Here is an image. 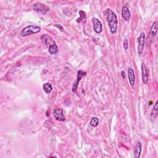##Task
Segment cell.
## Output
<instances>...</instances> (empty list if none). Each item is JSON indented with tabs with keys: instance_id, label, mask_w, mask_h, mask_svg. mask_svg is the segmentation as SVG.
I'll use <instances>...</instances> for the list:
<instances>
[{
	"instance_id": "19",
	"label": "cell",
	"mask_w": 158,
	"mask_h": 158,
	"mask_svg": "<svg viewBox=\"0 0 158 158\" xmlns=\"http://www.w3.org/2000/svg\"><path fill=\"white\" fill-rule=\"evenodd\" d=\"M54 26H55V27H58V28L61 30V31H62V32H63V30H64V28H63V27L62 26V25L56 24L54 25Z\"/></svg>"
},
{
	"instance_id": "16",
	"label": "cell",
	"mask_w": 158,
	"mask_h": 158,
	"mask_svg": "<svg viewBox=\"0 0 158 158\" xmlns=\"http://www.w3.org/2000/svg\"><path fill=\"white\" fill-rule=\"evenodd\" d=\"M90 124L92 126L96 127L99 124V118L97 117H94L91 118V120L90 122Z\"/></svg>"
},
{
	"instance_id": "20",
	"label": "cell",
	"mask_w": 158,
	"mask_h": 158,
	"mask_svg": "<svg viewBox=\"0 0 158 158\" xmlns=\"http://www.w3.org/2000/svg\"><path fill=\"white\" fill-rule=\"evenodd\" d=\"M121 76H122V78H123V79H124H124L125 78V72H124V71H122L121 72Z\"/></svg>"
},
{
	"instance_id": "18",
	"label": "cell",
	"mask_w": 158,
	"mask_h": 158,
	"mask_svg": "<svg viewBox=\"0 0 158 158\" xmlns=\"http://www.w3.org/2000/svg\"><path fill=\"white\" fill-rule=\"evenodd\" d=\"M123 47H124L125 50H127L129 49V43L127 39H125V40L124 41V43H123Z\"/></svg>"
},
{
	"instance_id": "1",
	"label": "cell",
	"mask_w": 158,
	"mask_h": 158,
	"mask_svg": "<svg viewBox=\"0 0 158 158\" xmlns=\"http://www.w3.org/2000/svg\"><path fill=\"white\" fill-rule=\"evenodd\" d=\"M105 14H106V19L108 22L111 33L115 34L117 32L118 25V19L116 14L111 9H107L105 11Z\"/></svg>"
},
{
	"instance_id": "12",
	"label": "cell",
	"mask_w": 158,
	"mask_h": 158,
	"mask_svg": "<svg viewBox=\"0 0 158 158\" xmlns=\"http://www.w3.org/2000/svg\"><path fill=\"white\" fill-rule=\"evenodd\" d=\"M122 17L126 21L129 20L130 18V12L127 6H124L122 9Z\"/></svg>"
},
{
	"instance_id": "14",
	"label": "cell",
	"mask_w": 158,
	"mask_h": 158,
	"mask_svg": "<svg viewBox=\"0 0 158 158\" xmlns=\"http://www.w3.org/2000/svg\"><path fill=\"white\" fill-rule=\"evenodd\" d=\"M43 89L46 94H50L52 90V86L50 83H45L43 85Z\"/></svg>"
},
{
	"instance_id": "2",
	"label": "cell",
	"mask_w": 158,
	"mask_h": 158,
	"mask_svg": "<svg viewBox=\"0 0 158 158\" xmlns=\"http://www.w3.org/2000/svg\"><path fill=\"white\" fill-rule=\"evenodd\" d=\"M41 40L45 44L46 46L48 47L49 52L52 54H56L58 51V46L56 45L54 40L47 34H43L41 37Z\"/></svg>"
},
{
	"instance_id": "13",
	"label": "cell",
	"mask_w": 158,
	"mask_h": 158,
	"mask_svg": "<svg viewBox=\"0 0 158 158\" xmlns=\"http://www.w3.org/2000/svg\"><path fill=\"white\" fill-rule=\"evenodd\" d=\"M157 22H153L151 27V30H150V35L151 36L154 37L156 36V35L157 34Z\"/></svg>"
},
{
	"instance_id": "11",
	"label": "cell",
	"mask_w": 158,
	"mask_h": 158,
	"mask_svg": "<svg viewBox=\"0 0 158 158\" xmlns=\"http://www.w3.org/2000/svg\"><path fill=\"white\" fill-rule=\"evenodd\" d=\"M128 77H129V80L131 86H134L135 85V73L134 71L132 68H129L128 69Z\"/></svg>"
},
{
	"instance_id": "4",
	"label": "cell",
	"mask_w": 158,
	"mask_h": 158,
	"mask_svg": "<svg viewBox=\"0 0 158 158\" xmlns=\"http://www.w3.org/2000/svg\"><path fill=\"white\" fill-rule=\"evenodd\" d=\"M144 43H145V35L143 32H142L138 38V52L139 55H141L143 53Z\"/></svg>"
},
{
	"instance_id": "3",
	"label": "cell",
	"mask_w": 158,
	"mask_h": 158,
	"mask_svg": "<svg viewBox=\"0 0 158 158\" xmlns=\"http://www.w3.org/2000/svg\"><path fill=\"white\" fill-rule=\"evenodd\" d=\"M41 27L38 25H30L24 28L21 31V35L22 37H27L32 34L37 33L40 32Z\"/></svg>"
},
{
	"instance_id": "10",
	"label": "cell",
	"mask_w": 158,
	"mask_h": 158,
	"mask_svg": "<svg viewBox=\"0 0 158 158\" xmlns=\"http://www.w3.org/2000/svg\"><path fill=\"white\" fill-rule=\"evenodd\" d=\"M142 151V144L140 142H138L135 144L134 148V157L135 158H139L141 155Z\"/></svg>"
},
{
	"instance_id": "17",
	"label": "cell",
	"mask_w": 158,
	"mask_h": 158,
	"mask_svg": "<svg viewBox=\"0 0 158 158\" xmlns=\"http://www.w3.org/2000/svg\"><path fill=\"white\" fill-rule=\"evenodd\" d=\"M79 14H80V17L77 19V22H80L85 18V13L83 12V11H79Z\"/></svg>"
},
{
	"instance_id": "5",
	"label": "cell",
	"mask_w": 158,
	"mask_h": 158,
	"mask_svg": "<svg viewBox=\"0 0 158 158\" xmlns=\"http://www.w3.org/2000/svg\"><path fill=\"white\" fill-rule=\"evenodd\" d=\"M32 7L34 11L40 13H43V14H45V13L46 12V11L49 10V8H48L45 4H43L40 3H35L32 6Z\"/></svg>"
},
{
	"instance_id": "6",
	"label": "cell",
	"mask_w": 158,
	"mask_h": 158,
	"mask_svg": "<svg viewBox=\"0 0 158 158\" xmlns=\"http://www.w3.org/2000/svg\"><path fill=\"white\" fill-rule=\"evenodd\" d=\"M91 21L92 23H93L94 31L96 33H101L103 31V25L100 20H99L97 18H96V17H93Z\"/></svg>"
},
{
	"instance_id": "7",
	"label": "cell",
	"mask_w": 158,
	"mask_h": 158,
	"mask_svg": "<svg viewBox=\"0 0 158 158\" xmlns=\"http://www.w3.org/2000/svg\"><path fill=\"white\" fill-rule=\"evenodd\" d=\"M53 116L56 120L60 122H64L65 118L63 114V110L61 108H56L53 111Z\"/></svg>"
},
{
	"instance_id": "8",
	"label": "cell",
	"mask_w": 158,
	"mask_h": 158,
	"mask_svg": "<svg viewBox=\"0 0 158 158\" xmlns=\"http://www.w3.org/2000/svg\"><path fill=\"white\" fill-rule=\"evenodd\" d=\"M86 75V72H84L82 70H79V71L77 72V80L75 83H74V85L72 86V91L73 92H76L77 90L78 85L79 82L80 81L81 78Z\"/></svg>"
},
{
	"instance_id": "15",
	"label": "cell",
	"mask_w": 158,
	"mask_h": 158,
	"mask_svg": "<svg viewBox=\"0 0 158 158\" xmlns=\"http://www.w3.org/2000/svg\"><path fill=\"white\" fill-rule=\"evenodd\" d=\"M157 105H158V101H157L155 105V107L154 108H153V111H152V112H151V117L152 119H154V118H155L157 115V113H158V107H157Z\"/></svg>"
},
{
	"instance_id": "9",
	"label": "cell",
	"mask_w": 158,
	"mask_h": 158,
	"mask_svg": "<svg viewBox=\"0 0 158 158\" xmlns=\"http://www.w3.org/2000/svg\"><path fill=\"white\" fill-rule=\"evenodd\" d=\"M142 81L144 84H147L148 82V73L145 64L144 63L142 64Z\"/></svg>"
}]
</instances>
